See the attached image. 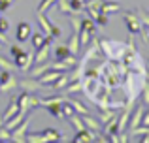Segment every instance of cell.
Returning <instances> with one entry per match:
<instances>
[{
	"label": "cell",
	"mask_w": 149,
	"mask_h": 143,
	"mask_svg": "<svg viewBox=\"0 0 149 143\" xmlns=\"http://www.w3.org/2000/svg\"><path fill=\"white\" fill-rule=\"evenodd\" d=\"M100 51L106 57L104 72L81 68V90L96 107H111V92H119L125 107L132 106L147 79V70L132 38L117 41L100 38Z\"/></svg>",
	"instance_id": "1"
},
{
	"label": "cell",
	"mask_w": 149,
	"mask_h": 143,
	"mask_svg": "<svg viewBox=\"0 0 149 143\" xmlns=\"http://www.w3.org/2000/svg\"><path fill=\"white\" fill-rule=\"evenodd\" d=\"M11 57H13V64L17 70L29 72L30 66L34 64V53H26L25 49H21L19 45H11Z\"/></svg>",
	"instance_id": "2"
},
{
	"label": "cell",
	"mask_w": 149,
	"mask_h": 143,
	"mask_svg": "<svg viewBox=\"0 0 149 143\" xmlns=\"http://www.w3.org/2000/svg\"><path fill=\"white\" fill-rule=\"evenodd\" d=\"M17 102H19V111L25 115H30V111L40 107V98L34 92H21L17 96Z\"/></svg>",
	"instance_id": "3"
},
{
	"label": "cell",
	"mask_w": 149,
	"mask_h": 143,
	"mask_svg": "<svg viewBox=\"0 0 149 143\" xmlns=\"http://www.w3.org/2000/svg\"><path fill=\"white\" fill-rule=\"evenodd\" d=\"M96 34V23L93 17L81 19V28H79V45H87L91 38Z\"/></svg>",
	"instance_id": "4"
},
{
	"label": "cell",
	"mask_w": 149,
	"mask_h": 143,
	"mask_svg": "<svg viewBox=\"0 0 149 143\" xmlns=\"http://www.w3.org/2000/svg\"><path fill=\"white\" fill-rule=\"evenodd\" d=\"M36 21H38V25H40V28L44 30L45 36H53V38H61V36H62L61 26H57V25H53V23H49V19L45 17L44 13H38V15H36Z\"/></svg>",
	"instance_id": "5"
},
{
	"label": "cell",
	"mask_w": 149,
	"mask_h": 143,
	"mask_svg": "<svg viewBox=\"0 0 149 143\" xmlns=\"http://www.w3.org/2000/svg\"><path fill=\"white\" fill-rule=\"evenodd\" d=\"M19 81L13 77L11 70H0V92H11L17 88Z\"/></svg>",
	"instance_id": "6"
},
{
	"label": "cell",
	"mask_w": 149,
	"mask_h": 143,
	"mask_svg": "<svg viewBox=\"0 0 149 143\" xmlns=\"http://www.w3.org/2000/svg\"><path fill=\"white\" fill-rule=\"evenodd\" d=\"M123 21H125V25H127V28H128V32L130 34H138V32H142V21H140V17L136 15V11H125V15H123Z\"/></svg>",
	"instance_id": "7"
},
{
	"label": "cell",
	"mask_w": 149,
	"mask_h": 143,
	"mask_svg": "<svg viewBox=\"0 0 149 143\" xmlns=\"http://www.w3.org/2000/svg\"><path fill=\"white\" fill-rule=\"evenodd\" d=\"M26 132H29V115L21 121V124H17L10 134V141H15V143H25V137H26Z\"/></svg>",
	"instance_id": "8"
},
{
	"label": "cell",
	"mask_w": 149,
	"mask_h": 143,
	"mask_svg": "<svg viewBox=\"0 0 149 143\" xmlns=\"http://www.w3.org/2000/svg\"><path fill=\"white\" fill-rule=\"evenodd\" d=\"M17 87H21L25 92H38V90H42V87L44 85L40 83V81L36 79V77H23V79H19V85Z\"/></svg>",
	"instance_id": "9"
},
{
	"label": "cell",
	"mask_w": 149,
	"mask_h": 143,
	"mask_svg": "<svg viewBox=\"0 0 149 143\" xmlns=\"http://www.w3.org/2000/svg\"><path fill=\"white\" fill-rule=\"evenodd\" d=\"M32 36V26H30V23L23 21L17 25V30H15V40L17 41H29V38Z\"/></svg>",
	"instance_id": "10"
},
{
	"label": "cell",
	"mask_w": 149,
	"mask_h": 143,
	"mask_svg": "<svg viewBox=\"0 0 149 143\" xmlns=\"http://www.w3.org/2000/svg\"><path fill=\"white\" fill-rule=\"evenodd\" d=\"M98 134L96 132H93V130H89V128H83V130H79V132L74 136V143H91V141H96L98 140Z\"/></svg>",
	"instance_id": "11"
},
{
	"label": "cell",
	"mask_w": 149,
	"mask_h": 143,
	"mask_svg": "<svg viewBox=\"0 0 149 143\" xmlns=\"http://www.w3.org/2000/svg\"><path fill=\"white\" fill-rule=\"evenodd\" d=\"M62 72H58V70H47V72H44L42 73V75H38L36 79L40 81L42 85H44V87H51V85L55 83V81H57V77L61 75Z\"/></svg>",
	"instance_id": "12"
},
{
	"label": "cell",
	"mask_w": 149,
	"mask_h": 143,
	"mask_svg": "<svg viewBox=\"0 0 149 143\" xmlns=\"http://www.w3.org/2000/svg\"><path fill=\"white\" fill-rule=\"evenodd\" d=\"M81 119H83L85 128L93 130V132H96V134H100V132H102V128H104V124H102L98 119H93L91 115H81Z\"/></svg>",
	"instance_id": "13"
},
{
	"label": "cell",
	"mask_w": 149,
	"mask_h": 143,
	"mask_svg": "<svg viewBox=\"0 0 149 143\" xmlns=\"http://www.w3.org/2000/svg\"><path fill=\"white\" fill-rule=\"evenodd\" d=\"M17 113H19V102H17V98H15V96H11V98H10V104H8L6 111H4V115H2L4 122L10 121V119L13 117V115H17Z\"/></svg>",
	"instance_id": "14"
},
{
	"label": "cell",
	"mask_w": 149,
	"mask_h": 143,
	"mask_svg": "<svg viewBox=\"0 0 149 143\" xmlns=\"http://www.w3.org/2000/svg\"><path fill=\"white\" fill-rule=\"evenodd\" d=\"M143 111H146V107H143V106H138V107H136V109L130 113V121H128L130 130H134L136 126L142 124V115H143Z\"/></svg>",
	"instance_id": "15"
},
{
	"label": "cell",
	"mask_w": 149,
	"mask_h": 143,
	"mask_svg": "<svg viewBox=\"0 0 149 143\" xmlns=\"http://www.w3.org/2000/svg\"><path fill=\"white\" fill-rule=\"evenodd\" d=\"M45 109L49 111L51 115H53L55 119H61V121H64V113H62V102H53V104H47V106H44Z\"/></svg>",
	"instance_id": "16"
},
{
	"label": "cell",
	"mask_w": 149,
	"mask_h": 143,
	"mask_svg": "<svg viewBox=\"0 0 149 143\" xmlns=\"http://www.w3.org/2000/svg\"><path fill=\"white\" fill-rule=\"evenodd\" d=\"M68 49H70V53L72 55H77L79 53V49H81V45H79V32H76V30H72V36H70V40H68Z\"/></svg>",
	"instance_id": "17"
},
{
	"label": "cell",
	"mask_w": 149,
	"mask_h": 143,
	"mask_svg": "<svg viewBox=\"0 0 149 143\" xmlns=\"http://www.w3.org/2000/svg\"><path fill=\"white\" fill-rule=\"evenodd\" d=\"M117 117V109H111V107H102L100 109V115H98V121L102 124H106V122H109L111 119Z\"/></svg>",
	"instance_id": "18"
},
{
	"label": "cell",
	"mask_w": 149,
	"mask_h": 143,
	"mask_svg": "<svg viewBox=\"0 0 149 143\" xmlns=\"http://www.w3.org/2000/svg\"><path fill=\"white\" fill-rule=\"evenodd\" d=\"M68 81H70V73H66V72H62L61 75L57 77V81H55L53 85H51V88L53 90H62V88L68 85Z\"/></svg>",
	"instance_id": "19"
},
{
	"label": "cell",
	"mask_w": 149,
	"mask_h": 143,
	"mask_svg": "<svg viewBox=\"0 0 149 143\" xmlns=\"http://www.w3.org/2000/svg\"><path fill=\"white\" fill-rule=\"evenodd\" d=\"M119 10H121V6L117 2H111V0H104L102 6H100V11L106 13V15H111L113 11H119Z\"/></svg>",
	"instance_id": "20"
},
{
	"label": "cell",
	"mask_w": 149,
	"mask_h": 143,
	"mask_svg": "<svg viewBox=\"0 0 149 143\" xmlns=\"http://www.w3.org/2000/svg\"><path fill=\"white\" fill-rule=\"evenodd\" d=\"M42 134H44L45 141H62V134L55 128H45V130H42Z\"/></svg>",
	"instance_id": "21"
},
{
	"label": "cell",
	"mask_w": 149,
	"mask_h": 143,
	"mask_svg": "<svg viewBox=\"0 0 149 143\" xmlns=\"http://www.w3.org/2000/svg\"><path fill=\"white\" fill-rule=\"evenodd\" d=\"M68 102L72 104L74 111H76L77 115H89V107H87V106H83V104H81L79 100H74V98H68Z\"/></svg>",
	"instance_id": "22"
},
{
	"label": "cell",
	"mask_w": 149,
	"mask_h": 143,
	"mask_svg": "<svg viewBox=\"0 0 149 143\" xmlns=\"http://www.w3.org/2000/svg\"><path fill=\"white\" fill-rule=\"evenodd\" d=\"M55 4H57V8H58V13H62V15H70V13H74L70 0H57Z\"/></svg>",
	"instance_id": "23"
},
{
	"label": "cell",
	"mask_w": 149,
	"mask_h": 143,
	"mask_svg": "<svg viewBox=\"0 0 149 143\" xmlns=\"http://www.w3.org/2000/svg\"><path fill=\"white\" fill-rule=\"evenodd\" d=\"M66 121H68L70 124H72L74 128H76V132H79V130H83V128H85V124H83V119H81V117H79L77 113L70 115V117L66 119Z\"/></svg>",
	"instance_id": "24"
},
{
	"label": "cell",
	"mask_w": 149,
	"mask_h": 143,
	"mask_svg": "<svg viewBox=\"0 0 149 143\" xmlns=\"http://www.w3.org/2000/svg\"><path fill=\"white\" fill-rule=\"evenodd\" d=\"M44 41H45V34L44 32H34L32 36H30V44L34 45V49L42 47V45H44Z\"/></svg>",
	"instance_id": "25"
},
{
	"label": "cell",
	"mask_w": 149,
	"mask_h": 143,
	"mask_svg": "<svg viewBox=\"0 0 149 143\" xmlns=\"http://www.w3.org/2000/svg\"><path fill=\"white\" fill-rule=\"evenodd\" d=\"M70 55V49H68V45H57L55 47V57L57 59H64V57H68Z\"/></svg>",
	"instance_id": "26"
},
{
	"label": "cell",
	"mask_w": 149,
	"mask_h": 143,
	"mask_svg": "<svg viewBox=\"0 0 149 143\" xmlns=\"http://www.w3.org/2000/svg\"><path fill=\"white\" fill-rule=\"evenodd\" d=\"M142 100H143V106H149V79H146V83H143L142 87Z\"/></svg>",
	"instance_id": "27"
},
{
	"label": "cell",
	"mask_w": 149,
	"mask_h": 143,
	"mask_svg": "<svg viewBox=\"0 0 149 143\" xmlns=\"http://www.w3.org/2000/svg\"><path fill=\"white\" fill-rule=\"evenodd\" d=\"M136 15L140 17V21H142V25L149 26V13H147L146 10H142V8H138V10H136Z\"/></svg>",
	"instance_id": "28"
},
{
	"label": "cell",
	"mask_w": 149,
	"mask_h": 143,
	"mask_svg": "<svg viewBox=\"0 0 149 143\" xmlns=\"http://www.w3.org/2000/svg\"><path fill=\"white\" fill-rule=\"evenodd\" d=\"M55 2H57V0H42L40 6H38V13H45V11H47Z\"/></svg>",
	"instance_id": "29"
},
{
	"label": "cell",
	"mask_w": 149,
	"mask_h": 143,
	"mask_svg": "<svg viewBox=\"0 0 149 143\" xmlns=\"http://www.w3.org/2000/svg\"><path fill=\"white\" fill-rule=\"evenodd\" d=\"M10 130L6 126H0V141H10Z\"/></svg>",
	"instance_id": "30"
},
{
	"label": "cell",
	"mask_w": 149,
	"mask_h": 143,
	"mask_svg": "<svg viewBox=\"0 0 149 143\" xmlns=\"http://www.w3.org/2000/svg\"><path fill=\"white\" fill-rule=\"evenodd\" d=\"M95 23H96V25H100V26H104L106 23H108V15H106V13H102V11H100V13H98V17L95 19Z\"/></svg>",
	"instance_id": "31"
},
{
	"label": "cell",
	"mask_w": 149,
	"mask_h": 143,
	"mask_svg": "<svg viewBox=\"0 0 149 143\" xmlns=\"http://www.w3.org/2000/svg\"><path fill=\"white\" fill-rule=\"evenodd\" d=\"M0 30H2V32H8V30H10V23L4 17H0Z\"/></svg>",
	"instance_id": "32"
},
{
	"label": "cell",
	"mask_w": 149,
	"mask_h": 143,
	"mask_svg": "<svg viewBox=\"0 0 149 143\" xmlns=\"http://www.w3.org/2000/svg\"><path fill=\"white\" fill-rule=\"evenodd\" d=\"M11 4H13L11 0H0V11H6L8 8L11 6Z\"/></svg>",
	"instance_id": "33"
},
{
	"label": "cell",
	"mask_w": 149,
	"mask_h": 143,
	"mask_svg": "<svg viewBox=\"0 0 149 143\" xmlns=\"http://www.w3.org/2000/svg\"><path fill=\"white\" fill-rule=\"evenodd\" d=\"M142 124L149 128V111H143V115H142Z\"/></svg>",
	"instance_id": "34"
},
{
	"label": "cell",
	"mask_w": 149,
	"mask_h": 143,
	"mask_svg": "<svg viewBox=\"0 0 149 143\" xmlns=\"http://www.w3.org/2000/svg\"><path fill=\"white\" fill-rule=\"evenodd\" d=\"M0 41H2L4 45L10 44V38H8V36H6V32H2V30H0Z\"/></svg>",
	"instance_id": "35"
},
{
	"label": "cell",
	"mask_w": 149,
	"mask_h": 143,
	"mask_svg": "<svg viewBox=\"0 0 149 143\" xmlns=\"http://www.w3.org/2000/svg\"><path fill=\"white\" fill-rule=\"evenodd\" d=\"M140 141H142V143H149V134H146V137H142Z\"/></svg>",
	"instance_id": "36"
},
{
	"label": "cell",
	"mask_w": 149,
	"mask_h": 143,
	"mask_svg": "<svg viewBox=\"0 0 149 143\" xmlns=\"http://www.w3.org/2000/svg\"><path fill=\"white\" fill-rule=\"evenodd\" d=\"M0 126H4V119H2V115H0Z\"/></svg>",
	"instance_id": "37"
},
{
	"label": "cell",
	"mask_w": 149,
	"mask_h": 143,
	"mask_svg": "<svg viewBox=\"0 0 149 143\" xmlns=\"http://www.w3.org/2000/svg\"><path fill=\"white\" fill-rule=\"evenodd\" d=\"M2 49H4V44H2V41H0V51H2Z\"/></svg>",
	"instance_id": "38"
},
{
	"label": "cell",
	"mask_w": 149,
	"mask_h": 143,
	"mask_svg": "<svg viewBox=\"0 0 149 143\" xmlns=\"http://www.w3.org/2000/svg\"><path fill=\"white\" fill-rule=\"evenodd\" d=\"M11 2H13V0H11Z\"/></svg>",
	"instance_id": "39"
}]
</instances>
